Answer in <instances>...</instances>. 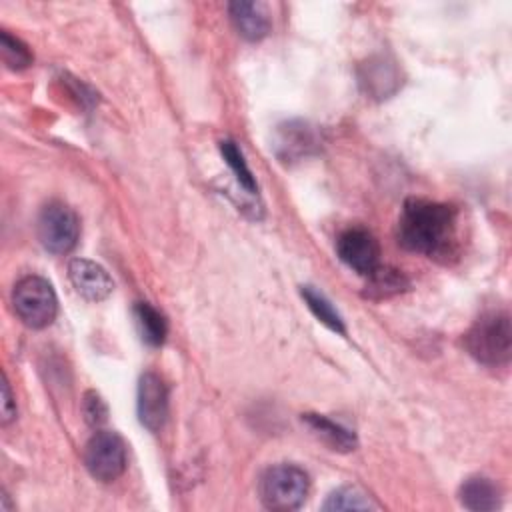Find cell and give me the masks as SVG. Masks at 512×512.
Returning <instances> with one entry per match:
<instances>
[{
  "label": "cell",
  "mask_w": 512,
  "mask_h": 512,
  "mask_svg": "<svg viewBox=\"0 0 512 512\" xmlns=\"http://www.w3.org/2000/svg\"><path fill=\"white\" fill-rule=\"evenodd\" d=\"M456 238V210L442 202L408 198L398 222V242L430 258L448 256Z\"/></svg>",
  "instance_id": "1"
},
{
  "label": "cell",
  "mask_w": 512,
  "mask_h": 512,
  "mask_svg": "<svg viewBox=\"0 0 512 512\" xmlns=\"http://www.w3.org/2000/svg\"><path fill=\"white\" fill-rule=\"evenodd\" d=\"M464 346L480 364L504 366L512 352V328L506 312L480 316L464 336Z\"/></svg>",
  "instance_id": "2"
},
{
  "label": "cell",
  "mask_w": 512,
  "mask_h": 512,
  "mask_svg": "<svg viewBox=\"0 0 512 512\" xmlns=\"http://www.w3.org/2000/svg\"><path fill=\"white\" fill-rule=\"evenodd\" d=\"M310 490L308 474L296 464L270 466L260 478V500L270 510H296Z\"/></svg>",
  "instance_id": "3"
},
{
  "label": "cell",
  "mask_w": 512,
  "mask_h": 512,
  "mask_svg": "<svg viewBox=\"0 0 512 512\" xmlns=\"http://www.w3.org/2000/svg\"><path fill=\"white\" fill-rule=\"evenodd\" d=\"M12 306L22 324L38 330L52 324L58 300L48 280L40 276H26L14 286Z\"/></svg>",
  "instance_id": "4"
},
{
  "label": "cell",
  "mask_w": 512,
  "mask_h": 512,
  "mask_svg": "<svg viewBox=\"0 0 512 512\" xmlns=\"http://www.w3.org/2000/svg\"><path fill=\"white\" fill-rule=\"evenodd\" d=\"M38 240L52 254H68L80 234V222L72 208L62 202H50L38 216Z\"/></svg>",
  "instance_id": "5"
},
{
  "label": "cell",
  "mask_w": 512,
  "mask_h": 512,
  "mask_svg": "<svg viewBox=\"0 0 512 512\" xmlns=\"http://www.w3.org/2000/svg\"><path fill=\"white\" fill-rule=\"evenodd\" d=\"M84 464L100 482H112L126 470V444L110 430H98L84 448Z\"/></svg>",
  "instance_id": "6"
},
{
  "label": "cell",
  "mask_w": 512,
  "mask_h": 512,
  "mask_svg": "<svg viewBox=\"0 0 512 512\" xmlns=\"http://www.w3.org/2000/svg\"><path fill=\"white\" fill-rule=\"evenodd\" d=\"M340 260L362 276H370L380 266V246L364 228H348L336 240Z\"/></svg>",
  "instance_id": "7"
},
{
  "label": "cell",
  "mask_w": 512,
  "mask_h": 512,
  "mask_svg": "<svg viewBox=\"0 0 512 512\" xmlns=\"http://www.w3.org/2000/svg\"><path fill=\"white\" fill-rule=\"evenodd\" d=\"M138 418L144 428L150 432H158L168 416V390L164 380L154 374L146 372L140 376L138 382Z\"/></svg>",
  "instance_id": "8"
},
{
  "label": "cell",
  "mask_w": 512,
  "mask_h": 512,
  "mask_svg": "<svg viewBox=\"0 0 512 512\" xmlns=\"http://www.w3.org/2000/svg\"><path fill=\"white\" fill-rule=\"evenodd\" d=\"M68 278L76 292L92 302L108 298L114 290V282L108 272L100 264L86 258H74L68 264Z\"/></svg>",
  "instance_id": "9"
},
{
  "label": "cell",
  "mask_w": 512,
  "mask_h": 512,
  "mask_svg": "<svg viewBox=\"0 0 512 512\" xmlns=\"http://www.w3.org/2000/svg\"><path fill=\"white\" fill-rule=\"evenodd\" d=\"M318 148V134L306 122H286L278 126L274 150L284 162L300 160Z\"/></svg>",
  "instance_id": "10"
},
{
  "label": "cell",
  "mask_w": 512,
  "mask_h": 512,
  "mask_svg": "<svg viewBox=\"0 0 512 512\" xmlns=\"http://www.w3.org/2000/svg\"><path fill=\"white\" fill-rule=\"evenodd\" d=\"M302 422L308 426V430L318 438L322 440L330 450H336V452H350L356 448L358 440H356V434L346 428L344 424L340 422H334L330 420L328 416L324 414H314V412H308V414H302Z\"/></svg>",
  "instance_id": "11"
},
{
  "label": "cell",
  "mask_w": 512,
  "mask_h": 512,
  "mask_svg": "<svg viewBox=\"0 0 512 512\" xmlns=\"http://www.w3.org/2000/svg\"><path fill=\"white\" fill-rule=\"evenodd\" d=\"M228 12L238 34L250 42L262 40L270 32V18L266 8L258 2H232Z\"/></svg>",
  "instance_id": "12"
},
{
  "label": "cell",
  "mask_w": 512,
  "mask_h": 512,
  "mask_svg": "<svg viewBox=\"0 0 512 512\" xmlns=\"http://www.w3.org/2000/svg\"><path fill=\"white\" fill-rule=\"evenodd\" d=\"M360 84L370 96L386 98L398 88V72L386 58H370L360 66Z\"/></svg>",
  "instance_id": "13"
},
{
  "label": "cell",
  "mask_w": 512,
  "mask_h": 512,
  "mask_svg": "<svg viewBox=\"0 0 512 512\" xmlns=\"http://www.w3.org/2000/svg\"><path fill=\"white\" fill-rule=\"evenodd\" d=\"M458 496L462 506L474 512L496 510L502 500L498 484H494L490 478H484V476H472L464 480Z\"/></svg>",
  "instance_id": "14"
},
{
  "label": "cell",
  "mask_w": 512,
  "mask_h": 512,
  "mask_svg": "<svg viewBox=\"0 0 512 512\" xmlns=\"http://www.w3.org/2000/svg\"><path fill=\"white\" fill-rule=\"evenodd\" d=\"M134 322L138 328L140 338L148 346H160L168 334V322L160 310H156L148 302H138L134 306Z\"/></svg>",
  "instance_id": "15"
},
{
  "label": "cell",
  "mask_w": 512,
  "mask_h": 512,
  "mask_svg": "<svg viewBox=\"0 0 512 512\" xmlns=\"http://www.w3.org/2000/svg\"><path fill=\"white\" fill-rule=\"evenodd\" d=\"M300 294L306 302V306L310 308V312L326 326L330 328L332 332L336 334H346V326H344V320L342 316L338 314V310L332 306V302L318 290H314L312 286H302L300 288Z\"/></svg>",
  "instance_id": "16"
},
{
  "label": "cell",
  "mask_w": 512,
  "mask_h": 512,
  "mask_svg": "<svg viewBox=\"0 0 512 512\" xmlns=\"http://www.w3.org/2000/svg\"><path fill=\"white\" fill-rule=\"evenodd\" d=\"M218 148H220V154H222L224 162L234 172V178L240 184V188H244L248 194H256V190H258L256 178L252 176V170L248 168V164L244 160V154L238 148V144L234 140H222Z\"/></svg>",
  "instance_id": "17"
},
{
  "label": "cell",
  "mask_w": 512,
  "mask_h": 512,
  "mask_svg": "<svg viewBox=\"0 0 512 512\" xmlns=\"http://www.w3.org/2000/svg\"><path fill=\"white\" fill-rule=\"evenodd\" d=\"M368 278L370 280L366 286V296L370 298H388L402 292L408 286L406 278L398 270L386 266H378Z\"/></svg>",
  "instance_id": "18"
},
{
  "label": "cell",
  "mask_w": 512,
  "mask_h": 512,
  "mask_svg": "<svg viewBox=\"0 0 512 512\" xmlns=\"http://www.w3.org/2000/svg\"><path fill=\"white\" fill-rule=\"evenodd\" d=\"M374 508H376V504L370 500V496L356 486H342V488L334 490L322 504V510H332V512L374 510Z\"/></svg>",
  "instance_id": "19"
},
{
  "label": "cell",
  "mask_w": 512,
  "mask_h": 512,
  "mask_svg": "<svg viewBox=\"0 0 512 512\" xmlns=\"http://www.w3.org/2000/svg\"><path fill=\"white\" fill-rule=\"evenodd\" d=\"M0 54L10 70H24L32 64V52L28 46L6 30L0 32Z\"/></svg>",
  "instance_id": "20"
},
{
  "label": "cell",
  "mask_w": 512,
  "mask_h": 512,
  "mask_svg": "<svg viewBox=\"0 0 512 512\" xmlns=\"http://www.w3.org/2000/svg\"><path fill=\"white\" fill-rule=\"evenodd\" d=\"M82 414L88 426L100 428L108 420V406L96 392H86L82 400Z\"/></svg>",
  "instance_id": "21"
},
{
  "label": "cell",
  "mask_w": 512,
  "mask_h": 512,
  "mask_svg": "<svg viewBox=\"0 0 512 512\" xmlns=\"http://www.w3.org/2000/svg\"><path fill=\"white\" fill-rule=\"evenodd\" d=\"M14 416H16V404L12 400V392H10L8 380L4 376V380H2V422L8 424Z\"/></svg>",
  "instance_id": "22"
}]
</instances>
